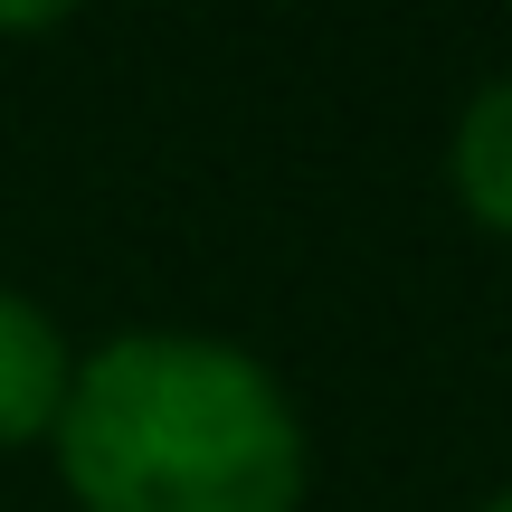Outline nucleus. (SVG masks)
Returning <instances> with one entry per match:
<instances>
[{
  "label": "nucleus",
  "instance_id": "f257e3e1",
  "mask_svg": "<svg viewBox=\"0 0 512 512\" xmlns=\"http://www.w3.org/2000/svg\"><path fill=\"white\" fill-rule=\"evenodd\" d=\"M76 512H304V418L256 351L209 332H124L76 361L57 408Z\"/></svg>",
  "mask_w": 512,
  "mask_h": 512
},
{
  "label": "nucleus",
  "instance_id": "f03ea898",
  "mask_svg": "<svg viewBox=\"0 0 512 512\" xmlns=\"http://www.w3.org/2000/svg\"><path fill=\"white\" fill-rule=\"evenodd\" d=\"M67 380H76V351H67V332L48 323V304L0 285V456L57 437Z\"/></svg>",
  "mask_w": 512,
  "mask_h": 512
},
{
  "label": "nucleus",
  "instance_id": "7ed1b4c3",
  "mask_svg": "<svg viewBox=\"0 0 512 512\" xmlns=\"http://www.w3.org/2000/svg\"><path fill=\"white\" fill-rule=\"evenodd\" d=\"M446 181H456V209L475 228L512 238V67L475 105L456 114V143H446Z\"/></svg>",
  "mask_w": 512,
  "mask_h": 512
},
{
  "label": "nucleus",
  "instance_id": "20e7f679",
  "mask_svg": "<svg viewBox=\"0 0 512 512\" xmlns=\"http://www.w3.org/2000/svg\"><path fill=\"white\" fill-rule=\"evenodd\" d=\"M29 29H57V10H19V19L0 10V38H29Z\"/></svg>",
  "mask_w": 512,
  "mask_h": 512
},
{
  "label": "nucleus",
  "instance_id": "39448f33",
  "mask_svg": "<svg viewBox=\"0 0 512 512\" xmlns=\"http://www.w3.org/2000/svg\"><path fill=\"white\" fill-rule=\"evenodd\" d=\"M484 512H512V484H503V494H494V503H484Z\"/></svg>",
  "mask_w": 512,
  "mask_h": 512
}]
</instances>
